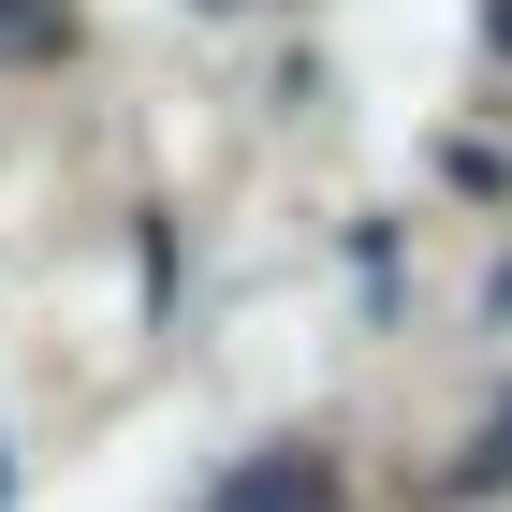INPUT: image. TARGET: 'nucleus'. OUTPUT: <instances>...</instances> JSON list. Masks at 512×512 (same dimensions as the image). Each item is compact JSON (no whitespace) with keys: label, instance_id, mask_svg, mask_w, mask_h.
Here are the masks:
<instances>
[{"label":"nucleus","instance_id":"1","mask_svg":"<svg viewBox=\"0 0 512 512\" xmlns=\"http://www.w3.org/2000/svg\"><path fill=\"white\" fill-rule=\"evenodd\" d=\"M220 512H337V469H322V454H249V469L220 483Z\"/></svg>","mask_w":512,"mask_h":512},{"label":"nucleus","instance_id":"2","mask_svg":"<svg viewBox=\"0 0 512 512\" xmlns=\"http://www.w3.org/2000/svg\"><path fill=\"white\" fill-rule=\"evenodd\" d=\"M74 44V0H0V59H59Z\"/></svg>","mask_w":512,"mask_h":512},{"label":"nucleus","instance_id":"3","mask_svg":"<svg viewBox=\"0 0 512 512\" xmlns=\"http://www.w3.org/2000/svg\"><path fill=\"white\" fill-rule=\"evenodd\" d=\"M483 30H498V59H512V0H483Z\"/></svg>","mask_w":512,"mask_h":512}]
</instances>
